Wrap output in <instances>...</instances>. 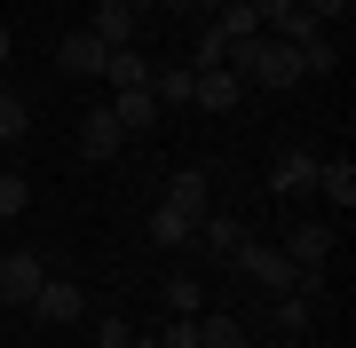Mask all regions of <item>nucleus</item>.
Masks as SVG:
<instances>
[{
    "instance_id": "obj_2",
    "label": "nucleus",
    "mask_w": 356,
    "mask_h": 348,
    "mask_svg": "<svg viewBox=\"0 0 356 348\" xmlns=\"http://www.w3.org/2000/svg\"><path fill=\"white\" fill-rule=\"evenodd\" d=\"M229 270H238L245 285H261L269 301H277V293H293V285H301V270H293V261H285V245H269V238H245L238 254H229Z\"/></svg>"
},
{
    "instance_id": "obj_12",
    "label": "nucleus",
    "mask_w": 356,
    "mask_h": 348,
    "mask_svg": "<svg viewBox=\"0 0 356 348\" xmlns=\"http://www.w3.org/2000/svg\"><path fill=\"white\" fill-rule=\"evenodd\" d=\"M191 238H198V214H182V206H166V198H151V245L182 254Z\"/></svg>"
},
{
    "instance_id": "obj_21",
    "label": "nucleus",
    "mask_w": 356,
    "mask_h": 348,
    "mask_svg": "<svg viewBox=\"0 0 356 348\" xmlns=\"http://www.w3.org/2000/svg\"><path fill=\"white\" fill-rule=\"evenodd\" d=\"M317 190H325L332 214H348L356 206V167H348V158H341V167H317Z\"/></svg>"
},
{
    "instance_id": "obj_18",
    "label": "nucleus",
    "mask_w": 356,
    "mask_h": 348,
    "mask_svg": "<svg viewBox=\"0 0 356 348\" xmlns=\"http://www.w3.org/2000/svg\"><path fill=\"white\" fill-rule=\"evenodd\" d=\"M245 340H254V333H245V317H229V309L206 317V309H198V348H245Z\"/></svg>"
},
{
    "instance_id": "obj_27",
    "label": "nucleus",
    "mask_w": 356,
    "mask_h": 348,
    "mask_svg": "<svg viewBox=\"0 0 356 348\" xmlns=\"http://www.w3.org/2000/svg\"><path fill=\"white\" fill-rule=\"evenodd\" d=\"M254 16H261V32H269L277 16H293V0H254Z\"/></svg>"
},
{
    "instance_id": "obj_17",
    "label": "nucleus",
    "mask_w": 356,
    "mask_h": 348,
    "mask_svg": "<svg viewBox=\"0 0 356 348\" xmlns=\"http://www.w3.org/2000/svg\"><path fill=\"white\" fill-rule=\"evenodd\" d=\"M159 309H166V317H198V309H206V285H198L191 270H175V277L159 285Z\"/></svg>"
},
{
    "instance_id": "obj_9",
    "label": "nucleus",
    "mask_w": 356,
    "mask_h": 348,
    "mask_svg": "<svg viewBox=\"0 0 356 348\" xmlns=\"http://www.w3.org/2000/svg\"><path fill=\"white\" fill-rule=\"evenodd\" d=\"M119 151H127V135H119L111 103H95L88 119H79V158H119Z\"/></svg>"
},
{
    "instance_id": "obj_5",
    "label": "nucleus",
    "mask_w": 356,
    "mask_h": 348,
    "mask_svg": "<svg viewBox=\"0 0 356 348\" xmlns=\"http://www.w3.org/2000/svg\"><path fill=\"white\" fill-rule=\"evenodd\" d=\"M88 32L103 40V48H143V16L127 8V0H95V16H88Z\"/></svg>"
},
{
    "instance_id": "obj_23",
    "label": "nucleus",
    "mask_w": 356,
    "mask_h": 348,
    "mask_svg": "<svg viewBox=\"0 0 356 348\" xmlns=\"http://www.w3.org/2000/svg\"><path fill=\"white\" fill-rule=\"evenodd\" d=\"M159 348H198V317H159Z\"/></svg>"
},
{
    "instance_id": "obj_14",
    "label": "nucleus",
    "mask_w": 356,
    "mask_h": 348,
    "mask_svg": "<svg viewBox=\"0 0 356 348\" xmlns=\"http://www.w3.org/2000/svg\"><path fill=\"white\" fill-rule=\"evenodd\" d=\"M111 119H119V135H151V127H159V95H151V88L111 95Z\"/></svg>"
},
{
    "instance_id": "obj_16",
    "label": "nucleus",
    "mask_w": 356,
    "mask_h": 348,
    "mask_svg": "<svg viewBox=\"0 0 356 348\" xmlns=\"http://www.w3.org/2000/svg\"><path fill=\"white\" fill-rule=\"evenodd\" d=\"M191 88H198V72H191V64H159V72H151L159 111H191Z\"/></svg>"
},
{
    "instance_id": "obj_7",
    "label": "nucleus",
    "mask_w": 356,
    "mask_h": 348,
    "mask_svg": "<svg viewBox=\"0 0 356 348\" xmlns=\"http://www.w3.org/2000/svg\"><path fill=\"white\" fill-rule=\"evenodd\" d=\"M159 198H166V206H182V214H198V222L214 214V182H206V167H182V174H166V190H159Z\"/></svg>"
},
{
    "instance_id": "obj_8",
    "label": "nucleus",
    "mask_w": 356,
    "mask_h": 348,
    "mask_svg": "<svg viewBox=\"0 0 356 348\" xmlns=\"http://www.w3.org/2000/svg\"><path fill=\"white\" fill-rule=\"evenodd\" d=\"M277 245H285V261H293V270H325V254H332V230H325V222H293V230H285Z\"/></svg>"
},
{
    "instance_id": "obj_24",
    "label": "nucleus",
    "mask_w": 356,
    "mask_h": 348,
    "mask_svg": "<svg viewBox=\"0 0 356 348\" xmlns=\"http://www.w3.org/2000/svg\"><path fill=\"white\" fill-rule=\"evenodd\" d=\"M24 206H32V182H24V174H0V222L24 214Z\"/></svg>"
},
{
    "instance_id": "obj_3",
    "label": "nucleus",
    "mask_w": 356,
    "mask_h": 348,
    "mask_svg": "<svg viewBox=\"0 0 356 348\" xmlns=\"http://www.w3.org/2000/svg\"><path fill=\"white\" fill-rule=\"evenodd\" d=\"M32 317H40V324H79V317H88V293H79L64 270H48L40 293H32Z\"/></svg>"
},
{
    "instance_id": "obj_22",
    "label": "nucleus",
    "mask_w": 356,
    "mask_h": 348,
    "mask_svg": "<svg viewBox=\"0 0 356 348\" xmlns=\"http://www.w3.org/2000/svg\"><path fill=\"white\" fill-rule=\"evenodd\" d=\"M32 135V111H24V95H8L0 88V142H24Z\"/></svg>"
},
{
    "instance_id": "obj_4",
    "label": "nucleus",
    "mask_w": 356,
    "mask_h": 348,
    "mask_svg": "<svg viewBox=\"0 0 356 348\" xmlns=\"http://www.w3.org/2000/svg\"><path fill=\"white\" fill-rule=\"evenodd\" d=\"M40 277H48V261L32 254H0V301H16V309H32V293H40Z\"/></svg>"
},
{
    "instance_id": "obj_11",
    "label": "nucleus",
    "mask_w": 356,
    "mask_h": 348,
    "mask_svg": "<svg viewBox=\"0 0 356 348\" xmlns=\"http://www.w3.org/2000/svg\"><path fill=\"white\" fill-rule=\"evenodd\" d=\"M151 56H143V48H111V56H103V88H111V95H127V88H151Z\"/></svg>"
},
{
    "instance_id": "obj_19",
    "label": "nucleus",
    "mask_w": 356,
    "mask_h": 348,
    "mask_svg": "<svg viewBox=\"0 0 356 348\" xmlns=\"http://www.w3.org/2000/svg\"><path fill=\"white\" fill-rule=\"evenodd\" d=\"M206 24H214L222 48H238V40H254V32H261V16H254V0H229V8H222V16H206Z\"/></svg>"
},
{
    "instance_id": "obj_13",
    "label": "nucleus",
    "mask_w": 356,
    "mask_h": 348,
    "mask_svg": "<svg viewBox=\"0 0 356 348\" xmlns=\"http://www.w3.org/2000/svg\"><path fill=\"white\" fill-rule=\"evenodd\" d=\"M317 167H325L317 151H285L277 167H269V190H277V198H293V190H317Z\"/></svg>"
},
{
    "instance_id": "obj_1",
    "label": "nucleus",
    "mask_w": 356,
    "mask_h": 348,
    "mask_svg": "<svg viewBox=\"0 0 356 348\" xmlns=\"http://www.w3.org/2000/svg\"><path fill=\"white\" fill-rule=\"evenodd\" d=\"M222 64L238 72V88L245 95H285V88H301V56L285 48L277 32H254V40H238V48H222Z\"/></svg>"
},
{
    "instance_id": "obj_25",
    "label": "nucleus",
    "mask_w": 356,
    "mask_h": 348,
    "mask_svg": "<svg viewBox=\"0 0 356 348\" xmlns=\"http://www.w3.org/2000/svg\"><path fill=\"white\" fill-rule=\"evenodd\" d=\"M301 8H309V16H317V24H325V32H348V0H301Z\"/></svg>"
},
{
    "instance_id": "obj_15",
    "label": "nucleus",
    "mask_w": 356,
    "mask_h": 348,
    "mask_svg": "<svg viewBox=\"0 0 356 348\" xmlns=\"http://www.w3.org/2000/svg\"><path fill=\"white\" fill-rule=\"evenodd\" d=\"M245 238H254V230H245V222H238V214H206L191 245H206V254H214V261H229V254H238V245H245Z\"/></svg>"
},
{
    "instance_id": "obj_26",
    "label": "nucleus",
    "mask_w": 356,
    "mask_h": 348,
    "mask_svg": "<svg viewBox=\"0 0 356 348\" xmlns=\"http://www.w3.org/2000/svg\"><path fill=\"white\" fill-rule=\"evenodd\" d=\"M127 340H135L127 317H103V324H95V348H127Z\"/></svg>"
},
{
    "instance_id": "obj_28",
    "label": "nucleus",
    "mask_w": 356,
    "mask_h": 348,
    "mask_svg": "<svg viewBox=\"0 0 356 348\" xmlns=\"http://www.w3.org/2000/svg\"><path fill=\"white\" fill-rule=\"evenodd\" d=\"M191 8H198V16H222V8H229V0H191Z\"/></svg>"
},
{
    "instance_id": "obj_6",
    "label": "nucleus",
    "mask_w": 356,
    "mask_h": 348,
    "mask_svg": "<svg viewBox=\"0 0 356 348\" xmlns=\"http://www.w3.org/2000/svg\"><path fill=\"white\" fill-rule=\"evenodd\" d=\"M103 56H111V48H103L95 32H72V40H56V72H64V79H103Z\"/></svg>"
},
{
    "instance_id": "obj_29",
    "label": "nucleus",
    "mask_w": 356,
    "mask_h": 348,
    "mask_svg": "<svg viewBox=\"0 0 356 348\" xmlns=\"http://www.w3.org/2000/svg\"><path fill=\"white\" fill-rule=\"evenodd\" d=\"M0 64H8V24H0Z\"/></svg>"
},
{
    "instance_id": "obj_20",
    "label": "nucleus",
    "mask_w": 356,
    "mask_h": 348,
    "mask_svg": "<svg viewBox=\"0 0 356 348\" xmlns=\"http://www.w3.org/2000/svg\"><path fill=\"white\" fill-rule=\"evenodd\" d=\"M309 317H317V309H309V301H293V293H277V301H269V333H277V340H301L309 333Z\"/></svg>"
},
{
    "instance_id": "obj_10",
    "label": "nucleus",
    "mask_w": 356,
    "mask_h": 348,
    "mask_svg": "<svg viewBox=\"0 0 356 348\" xmlns=\"http://www.w3.org/2000/svg\"><path fill=\"white\" fill-rule=\"evenodd\" d=\"M245 103V88H238V72L214 64V72H198V88H191V111H238Z\"/></svg>"
}]
</instances>
